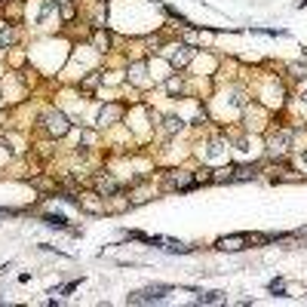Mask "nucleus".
<instances>
[{"instance_id":"f257e3e1","label":"nucleus","mask_w":307,"mask_h":307,"mask_svg":"<svg viewBox=\"0 0 307 307\" xmlns=\"http://www.w3.org/2000/svg\"><path fill=\"white\" fill-rule=\"evenodd\" d=\"M166 292H169V286H148L142 292H132L129 295V304H151V301H160Z\"/></svg>"},{"instance_id":"f03ea898","label":"nucleus","mask_w":307,"mask_h":307,"mask_svg":"<svg viewBox=\"0 0 307 307\" xmlns=\"http://www.w3.org/2000/svg\"><path fill=\"white\" fill-rule=\"evenodd\" d=\"M43 123H46V129H49L55 138L68 132V120H65V114H59V111H49V114L43 117Z\"/></svg>"},{"instance_id":"7ed1b4c3","label":"nucleus","mask_w":307,"mask_h":307,"mask_svg":"<svg viewBox=\"0 0 307 307\" xmlns=\"http://www.w3.org/2000/svg\"><path fill=\"white\" fill-rule=\"evenodd\" d=\"M246 243H249V236H246V233H233V236H221L215 246L221 249V252H240Z\"/></svg>"},{"instance_id":"20e7f679","label":"nucleus","mask_w":307,"mask_h":307,"mask_svg":"<svg viewBox=\"0 0 307 307\" xmlns=\"http://www.w3.org/2000/svg\"><path fill=\"white\" fill-rule=\"evenodd\" d=\"M163 188L166 191H175V188L188 191V188H193V181H191L188 172H169V175H166V181H163Z\"/></svg>"},{"instance_id":"39448f33","label":"nucleus","mask_w":307,"mask_h":307,"mask_svg":"<svg viewBox=\"0 0 307 307\" xmlns=\"http://www.w3.org/2000/svg\"><path fill=\"white\" fill-rule=\"evenodd\" d=\"M289 142H292V132L289 129H280V132L270 138V151L273 154H286L289 151Z\"/></svg>"},{"instance_id":"423d86ee","label":"nucleus","mask_w":307,"mask_h":307,"mask_svg":"<svg viewBox=\"0 0 307 307\" xmlns=\"http://www.w3.org/2000/svg\"><path fill=\"white\" fill-rule=\"evenodd\" d=\"M95 188H99V193H105V197H111V193L120 191V185H117L114 178H108V175H102L99 181H95Z\"/></svg>"},{"instance_id":"0eeeda50","label":"nucleus","mask_w":307,"mask_h":307,"mask_svg":"<svg viewBox=\"0 0 307 307\" xmlns=\"http://www.w3.org/2000/svg\"><path fill=\"white\" fill-rule=\"evenodd\" d=\"M249 178H255L252 166H236V169H230V181H249Z\"/></svg>"},{"instance_id":"6e6552de","label":"nucleus","mask_w":307,"mask_h":307,"mask_svg":"<svg viewBox=\"0 0 307 307\" xmlns=\"http://www.w3.org/2000/svg\"><path fill=\"white\" fill-rule=\"evenodd\" d=\"M191 55H193V49H191V46H178L175 52H169V59H172V65H185V62L191 59Z\"/></svg>"},{"instance_id":"1a4fd4ad","label":"nucleus","mask_w":307,"mask_h":307,"mask_svg":"<svg viewBox=\"0 0 307 307\" xmlns=\"http://www.w3.org/2000/svg\"><path fill=\"white\" fill-rule=\"evenodd\" d=\"M157 240H160V236H157ZM160 243H163L166 252H191V246L188 243H178V240H160Z\"/></svg>"},{"instance_id":"9d476101","label":"nucleus","mask_w":307,"mask_h":307,"mask_svg":"<svg viewBox=\"0 0 307 307\" xmlns=\"http://www.w3.org/2000/svg\"><path fill=\"white\" fill-rule=\"evenodd\" d=\"M43 221H46L49 228H68V218H65V215H55V212H46Z\"/></svg>"},{"instance_id":"9b49d317","label":"nucleus","mask_w":307,"mask_h":307,"mask_svg":"<svg viewBox=\"0 0 307 307\" xmlns=\"http://www.w3.org/2000/svg\"><path fill=\"white\" fill-rule=\"evenodd\" d=\"M92 43H95V49H102V52H105V49L111 46V37H108L105 31H95V37H92Z\"/></svg>"},{"instance_id":"f8f14e48","label":"nucleus","mask_w":307,"mask_h":307,"mask_svg":"<svg viewBox=\"0 0 307 307\" xmlns=\"http://www.w3.org/2000/svg\"><path fill=\"white\" fill-rule=\"evenodd\" d=\"M225 301V295L221 292H209V295H200V304H221Z\"/></svg>"},{"instance_id":"ddd939ff","label":"nucleus","mask_w":307,"mask_h":307,"mask_svg":"<svg viewBox=\"0 0 307 307\" xmlns=\"http://www.w3.org/2000/svg\"><path fill=\"white\" fill-rule=\"evenodd\" d=\"M9 40H16V31H12V28H3V22H0V43H9Z\"/></svg>"},{"instance_id":"4468645a","label":"nucleus","mask_w":307,"mask_h":307,"mask_svg":"<svg viewBox=\"0 0 307 307\" xmlns=\"http://www.w3.org/2000/svg\"><path fill=\"white\" fill-rule=\"evenodd\" d=\"M268 289H270V292H276V295H283V292H286V280H273Z\"/></svg>"},{"instance_id":"2eb2a0df","label":"nucleus","mask_w":307,"mask_h":307,"mask_svg":"<svg viewBox=\"0 0 307 307\" xmlns=\"http://www.w3.org/2000/svg\"><path fill=\"white\" fill-rule=\"evenodd\" d=\"M209 181H212V175H209V172H197V178H193V185H209Z\"/></svg>"},{"instance_id":"dca6fc26","label":"nucleus","mask_w":307,"mask_h":307,"mask_svg":"<svg viewBox=\"0 0 307 307\" xmlns=\"http://www.w3.org/2000/svg\"><path fill=\"white\" fill-rule=\"evenodd\" d=\"M175 129H181V123L175 117H169V120H166V132H175Z\"/></svg>"},{"instance_id":"f3484780","label":"nucleus","mask_w":307,"mask_h":307,"mask_svg":"<svg viewBox=\"0 0 307 307\" xmlns=\"http://www.w3.org/2000/svg\"><path fill=\"white\" fill-rule=\"evenodd\" d=\"M62 16L65 19H74V6L71 3H62Z\"/></svg>"},{"instance_id":"a211bd4d","label":"nucleus","mask_w":307,"mask_h":307,"mask_svg":"<svg viewBox=\"0 0 307 307\" xmlns=\"http://www.w3.org/2000/svg\"><path fill=\"white\" fill-rule=\"evenodd\" d=\"M95 83H99V74H92V77H86V83H83V89H92Z\"/></svg>"}]
</instances>
